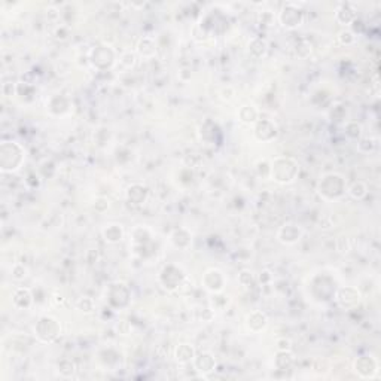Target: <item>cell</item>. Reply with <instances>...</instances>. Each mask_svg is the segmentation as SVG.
<instances>
[{"instance_id":"obj_16","label":"cell","mask_w":381,"mask_h":381,"mask_svg":"<svg viewBox=\"0 0 381 381\" xmlns=\"http://www.w3.org/2000/svg\"><path fill=\"white\" fill-rule=\"evenodd\" d=\"M32 293L29 289H18L14 295V304L17 305L18 308H29L32 304Z\"/></svg>"},{"instance_id":"obj_10","label":"cell","mask_w":381,"mask_h":381,"mask_svg":"<svg viewBox=\"0 0 381 381\" xmlns=\"http://www.w3.org/2000/svg\"><path fill=\"white\" fill-rule=\"evenodd\" d=\"M277 134V128L273 122H269L267 119L259 121L255 127V135L258 137V140L261 142H268L271 139H274Z\"/></svg>"},{"instance_id":"obj_22","label":"cell","mask_w":381,"mask_h":381,"mask_svg":"<svg viewBox=\"0 0 381 381\" xmlns=\"http://www.w3.org/2000/svg\"><path fill=\"white\" fill-rule=\"evenodd\" d=\"M366 192H368V189H366V185L362 183V182H358V183H355V185L350 188V194H351V197H353V198H358V200L363 198V197L366 195Z\"/></svg>"},{"instance_id":"obj_1","label":"cell","mask_w":381,"mask_h":381,"mask_svg":"<svg viewBox=\"0 0 381 381\" xmlns=\"http://www.w3.org/2000/svg\"><path fill=\"white\" fill-rule=\"evenodd\" d=\"M300 167L292 158H277L271 166V177L279 183H290L298 176Z\"/></svg>"},{"instance_id":"obj_7","label":"cell","mask_w":381,"mask_h":381,"mask_svg":"<svg viewBox=\"0 0 381 381\" xmlns=\"http://www.w3.org/2000/svg\"><path fill=\"white\" fill-rule=\"evenodd\" d=\"M91 61L93 64L100 67V69H106V67H111L112 63H114V54L111 49L104 48V46H98L93 51V56H91Z\"/></svg>"},{"instance_id":"obj_18","label":"cell","mask_w":381,"mask_h":381,"mask_svg":"<svg viewBox=\"0 0 381 381\" xmlns=\"http://www.w3.org/2000/svg\"><path fill=\"white\" fill-rule=\"evenodd\" d=\"M122 228L119 225H109L107 228L103 231V235H104V240L107 243H118L121 241L122 238Z\"/></svg>"},{"instance_id":"obj_13","label":"cell","mask_w":381,"mask_h":381,"mask_svg":"<svg viewBox=\"0 0 381 381\" xmlns=\"http://www.w3.org/2000/svg\"><path fill=\"white\" fill-rule=\"evenodd\" d=\"M267 316L264 314V313H261V311H255V313H252L250 316L248 317V326L250 331H253V332H259V331H262L265 326H267Z\"/></svg>"},{"instance_id":"obj_24","label":"cell","mask_w":381,"mask_h":381,"mask_svg":"<svg viewBox=\"0 0 381 381\" xmlns=\"http://www.w3.org/2000/svg\"><path fill=\"white\" fill-rule=\"evenodd\" d=\"M77 307H79V310H82V311H85V313H90L91 310H93V301L90 300V298H82L79 303H77Z\"/></svg>"},{"instance_id":"obj_20","label":"cell","mask_w":381,"mask_h":381,"mask_svg":"<svg viewBox=\"0 0 381 381\" xmlns=\"http://www.w3.org/2000/svg\"><path fill=\"white\" fill-rule=\"evenodd\" d=\"M293 363V356L289 351H279L276 358V366L279 369H289Z\"/></svg>"},{"instance_id":"obj_14","label":"cell","mask_w":381,"mask_h":381,"mask_svg":"<svg viewBox=\"0 0 381 381\" xmlns=\"http://www.w3.org/2000/svg\"><path fill=\"white\" fill-rule=\"evenodd\" d=\"M146 195H148V188L143 186V185H133L128 188V192H127V197H128V201H131L133 204H140L146 200Z\"/></svg>"},{"instance_id":"obj_17","label":"cell","mask_w":381,"mask_h":381,"mask_svg":"<svg viewBox=\"0 0 381 381\" xmlns=\"http://www.w3.org/2000/svg\"><path fill=\"white\" fill-rule=\"evenodd\" d=\"M268 51V43L267 40L264 39H253L252 43L249 45V52L253 57H264Z\"/></svg>"},{"instance_id":"obj_9","label":"cell","mask_w":381,"mask_h":381,"mask_svg":"<svg viewBox=\"0 0 381 381\" xmlns=\"http://www.w3.org/2000/svg\"><path fill=\"white\" fill-rule=\"evenodd\" d=\"M361 300V295L356 289L353 287H345V289H341L337 295V301L338 304L341 305L343 308H351L355 305L359 303Z\"/></svg>"},{"instance_id":"obj_2","label":"cell","mask_w":381,"mask_h":381,"mask_svg":"<svg viewBox=\"0 0 381 381\" xmlns=\"http://www.w3.org/2000/svg\"><path fill=\"white\" fill-rule=\"evenodd\" d=\"M345 190V183H344L343 177L338 174H328L324 176L319 185V192L320 195H323L328 200H334L341 197Z\"/></svg>"},{"instance_id":"obj_25","label":"cell","mask_w":381,"mask_h":381,"mask_svg":"<svg viewBox=\"0 0 381 381\" xmlns=\"http://www.w3.org/2000/svg\"><path fill=\"white\" fill-rule=\"evenodd\" d=\"M340 40L345 43V45H350V43H353L355 42V35H353V32H350V30H344L340 33Z\"/></svg>"},{"instance_id":"obj_15","label":"cell","mask_w":381,"mask_h":381,"mask_svg":"<svg viewBox=\"0 0 381 381\" xmlns=\"http://www.w3.org/2000/svg\"><path fill=\"white\" fill-rule=\"evenodd\" d=\"M355 18H356V14H355V9L350 3H344L337 11V19L341 24H350L351 21H355Z\"/></svg>"},{"instance_id":"obj_12","label":"cell","mask_w":381,"mask_h":381,"mask_svg":"<svg viewBox=\"0 0 381 381\" xmlns=\"http://www.w3.org/2000/svg\"><path fill=\"white\" fill-rule=\"evenodd\" d=\"M216 366V362H214V358L209 355V353H203L200 356L195 358V368L203 372V374H207V372H211Z\"/></svg>"},{"instance_id":"obj_23","label":"cell","mask_w":381,"mask_h":381,"mask_svg":"<svg viewBox=\"0 0 381 381\" xmlns=\"http://www.w3.org/2000/svg\"><path fill=\"white\" fill-rule=\"evenodd\" d=\"M149 42H151V39H142V42H140V45H139V51H140V54H143L145 57H151V56H153V52H155L153 43H151V45L148 46Z\"/></svg>"},{"instance_id":"obj_21","label":"cell","mask_w":381,"mask_h":381,"mask_svg":"<svg viewBox=\"0 0 381 381\" xmlns=\"http://www.w3.org/2000/svg\"><path fill=\"white\" fill-rule=\"evenodd\" d=\"M240 119L243 121V122H255L256 121V118H258V112L252 107V106H243L241 109H240Z\"/></svg>"},{"instance_id":"obj_3","label":"cell","mask_w":381,"mask_h":381,"mask_svg":"<svg viewBox=\"0 0 381 381\" xmlns=\"http://www.w3.org/2000/svg\"><path fill=\"white\" fill-rule=\"evenodd\" d=\"M60 334V324L52 317H42L36 324V335L42 343H52Z\"/></svg>"},{"instance_id":"obj_19","label":"cell","mask_w":381,"mask_h":381,"mask_svg":"<svg viewBox=\"0 0 381 381\" xmlns=\"http://www.w3.org/2000/svg\"><path fill=\"white\" fill-rule=\"evenodd\" d=\"M176 359L180 363H188L194 359V350L188 344H182L179 345V348L176 350Z\"/></svg>"},{"instance_id":"obj_26","label":"cell","mask_w":381,"mask_h":381,"mask_svg":"<svg viewBox=\"0 0 381 381\" xmlns=\"http://www.w3.org/2000/svg\"><path fill=\"white\" fill-rule=\"evenodd\" d=\"M279 348L282 351H289L290 350V341L289 340H280L279 341Z\"/></svg>"},{"instance_id":"obj_5","label":"cell","mask_w":381,"mask_h":381,"mask_svg":"<svg viewBox=\"0 0 381 381\" xmlns=\"http://www.w3.org/2000/svg\"><path fill=\"white\" fill-rule=\"evenodd\" d=\"M182 280H183V274L180 269H177L173 265H169L162 269L161 273V282L164 287H167L169 290H174L177 289L179 286L182 285Z\"/></svg>"},{"instance_id":"obj_6","label":"cell","mask_w":381,"mask_h":381,"mask_svg":"<svg viewBox=\"0 0 381 381\" xmlns=\"http://www.w3.org/2000/svg\"><path fill=\"white\" fill-rule=\"evenodd\" d=\"M203 283L206 286V289H209L211 292H221L225 285V279L219 269H209L203 277Z\"/></svg>"},{"instance_id":"obj_4","label":"cell","mask_w":381,"mask_h":381,"mask_svg":"<svg viewBox=\"0 0 381 381\" xmlns=\"http://www.w3.org/2000/svg\"><path fill=\"white\" fill-rule=\"evenodd\" d=\"M304 21V11L295 3H287L280 12V22L287 29H295Z\"/></svg>"},{"instance_id":"obj_11","label":"cell","mask_w":381,"mask_h":381,"mask_svg":"<svg viewBox=\"0 0 381 381\" xmlns=\"http://www.w3.org/2000/svg\"><path fill=\"white\" fill-rule=\"evenodd\" d=\"M355 369H356V372L361 377L368 378V377H372L375 374V371H377V362L372 358H359L355 362Z\"/></svg>"},{"instance_id":"obj_8","label":"cell","mask_w":381,"mask_h":381,"mask_svg":"<svg viewBox=\"0 0 381 381\" xmlns=\"http://www.w3.org/2000/svg\"><path fill=\"white\" fill-rule=\"evenodd\" d=\"M303 235V231L300 227L293 225V224H286L283 225L280 231H279V240L285 244H293L296 243Z\"/></svg>"}]
</instances>
